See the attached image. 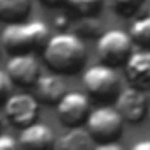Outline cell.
<instances>
[{"label":"cell","instance_id":"1","mask_svg":"<svg viewBox=\"0 0 150 150\" xmlns=\"http://www.w3.org/2000/svg\"><path fill=\"white\" fill-rule=\"evenodd\" d=\"M44 64L57 74H76L87 64V46L78 34L58 32L42 48Z\"/></svg>","mask_w":150,"mask_h":150},{"label":"cell","instance_id":"2","mask_svg":"<svg viewBox=\"0 0 150 150\" xmlns=\"http://www.w3.org/2000/svg\"><path fill=\"white\" fill-rule=\"evenodd\" d=\"M50 27L39 20H25L18 23L6 25L2 32L0 44L6 48L7 53H35L44 48L50 39Z\"/></svg>","mask_w":150,"mask_h":150},{"label":"cell","instance_id":"3","mask_svg":"<svg viewBox=\"0 0 150 150\" xmlns=\"http://www.w3.org/2000/svg\"><path fill=\"white\" fill-rule=\"evenodd\" d=\"M83 87L87 90V96L101 101H111L120 92V76L115 67L99 62L85 69Z\"/></svg>","mask_w":150,"mask_h":150},{"label":"cell","instance_id":"4","mask_svg":"<svg viewBox=\"0 0 150 150\" xmlns=\"http://www.w3.org/2000/svg\"><path fill=\"white\" fill-rule=\"evenodd\" d=\"M87 131L90 132V136L97 141H113L122 134L124 129V118L120 117V113L115 110V106H97L94 110H90L87 120Z\"/></svg>","mask_w":150,"mask_h":150},{"label":"cell","instance_id":"5","mask_svg":"<svg viewBox=\"0 0 150 150\" xmlns=\"http://www.w3.org/2000/svg\"><path fill=\"white\" fill-rule=\"evenodd\" d=\"M132 41L127 32L113 28L106 30L104 34L99 35L97 39V55L103 64H108L111 67L124 65L127 58L131 57L132 50Z\"/></svg>","mask_w":150,"mask_h":150},{"label":"cell","instance_id":"6","mask_svg":"<svg viewBox=\"0 0 150 150\" xmlns=\"http://www.w3.org/2000/svg\"><path fill=\"white\" fill-rule=\"evenodd\" d=\"M2 106H4L2 111L4 118H7L16 127H25L37 120L41 103L35 99V96L28 92H16V94L13 92Z\"/></svg>","mask_w":150,"mask_h":150},{"label":"cell","instance_id":"7","mask_svg":"<svg viewBox=\"0 0 150 150\" xmlns=\"http://www.w3.org/2000/svg\"><path fill=\"white\" fill-rule=\"evenodd\" d=\"M58 120L67 127H76L85 124L90 113V101L88 96L78 90H69L62 96V99L55 104Z\"/></svg>","mask_w":150,"mask_h":150},{"label":"cell","instance_id":"8","mask_svg":"<svg viewBox=\"0 0 150 150\" xmlns=\"http://www.w3.org/2000/svg\"><path fill=\"white\" fill-rule=\"evenodd\" d=\"M115 101H117L115 110L120 113L124 122H129V124H139L141 120H145V117L150 111V104L145 92L136 87H127L120 90Z\"/></svg>","mask_w":150,"mask_h":150},{"label":"cell","instance_id":"9","mask_svg":"<svg viewBox=\"0 0 150 150\" xmlns=\"http://www.w3.org/2000/svg\"><path fill=\"white\" fill-rule=\"evenodd\" d=\"M6 72L13 85L20 88H30L41 76V64L34 53H18L13 55L6 65Z\"/></svg>","mask_w":150,"mask_h":150},{"label":"cell","instance_id":"10","mask_svg":"<svg viewBox=\"0 0 150 150\" xmlns=\"http://www.w3.org/2000/svg\"><path fill=\"white\" fill-rule=\"evenodd\" d=\"M18 143L21 150H55L57 136L48 124L35 120L21 127Z\"/></svg>","mask_w":150,"mask_h":150},{"label":"cell","instance_id":"11","mask_svg":"<svg viewBox=\"0 0 150 150\" xmlns=\"http://www.w3.org/2000/svg\"><path fill=\"white\" fill-rule=\"evenodd\" d=\"M124 67L131 87L150 92V50L132 51Z\"/></svg>","mask_w":150,"mask_h":150},{"label":"cell","instance_id":"12","mask_svg":"<svg viewBox=\"0 0 150 150\" xmlns=\"http://www.w3.org/2000/svg\"><path fill=\"white\" fill-rule=\"evenodd\" d=\"M34 96L42 104H57L62 96L67 92L65 83L57 72H41V76L34 83Z\"/></svg>","mask_w":150,"mask_h":150},{"label":"cell","instance_id":"13","mask_svg":"<svg viewBox=\"0 0 150 150\" xmlns=\"http://www.w3.org/2000/svg\"><path fill=\"white\" fill-rule=\"evenodd\" d=\"M94 145V138L81 125L69 127L58 139L60 150H92Z\"/></svg>","mask_w":150,"mask_h":150},{"label":"cell","instance_id":"14","mask_svg":"<svg viewBox=\"0 0 150 150\" xmlns=\"http://www.w3.org/2000/svg\"><path fill=\"white\" fill-rule=\"evenodd\" d=\"M32 13V0H0V21L9 25L25 21Z\"/></svg>","mask_w":150,"mask_h":150},{"label":"cell","instance_id":"15","mask_svg":"<svg viewBox=\"0 0 150 150\" xmlns=\"http://www.w3.org/2000/svg\"><path fill=\"white\" fill-rule=\"evenodd\" d=\"M127 34H129L132 44L139 46L141 50H150V16L136 18Z\"/></svg>","mask_w":150,"mask_h":150},{"label":"cell","instance_id":"16","mask_svg":"<svg viewBox=\"0 0 150 150\" xmlns=\"http://www.w3.org/2000/svg\"><path fill=\"white\" fill-rule=\"evenodd\" d=\"M64 4L69 7V11L83 18H90L103 9V0H64Z\"/></svg>","mask_w":150,"mask_h":150},{"label":"cell","instance_id":"17","mask_svg":"<svg viewBox=\"0 0 150 150\" xmlns=\"http://www.w3.org/2000/svg\"><path fill=\"white\" fill-rule=\"evenodd\" d=\"M113 13L120 18H132L145 6V0H108Z\"/></svg>","mask_w":150,"mask_h":150},{"label":"cell","instance_id":"18","mask_svg":"<svg viewBox=\"0 0 150 150\" xmlns=\"http://www.w3.org/2000/svg\"><path fill=\"white\" fill-rule=\"evenodd\" d=\"M13 87H14V85H13V81L9 80L7 72L0 69V104H4L6 99L13 94Z\"/></svg>","mask_w":150,"mask_h":150},{"label":"cell","instance_id":"19","mask_svg":"<svg viewBox=\"0 0 150 150\" xmlns=\"http://www.w3.org/2000/svg\"><path fill=\"white\" fill-rule=\"evenodd\" d=\"M0 150H21V148H20V143L11 134L0 132Z\"/></svg>","mask_w":150,"mask_h":150},{"label":"cell","instance_id":"20","mask_svg":"<svg viewBox=\"0 0 150 150\" xmlns=\"http://www.w3.org/2000/svg\"><path fill=\"white\" fill-rule=\"evenodd\" d=\"M92 150H125V148L113 139V141H99L97 145H94Z\"/></svg>","mask_w":150,"mask_h":150},{"label":"cell","instance_id":"21","mask_svg":"<svg viewBox=\"0 0 150 150\" xmlns=\"http://www.w3.org/2000/svg\"><path fill=\"white\" fill-rule=\"evenodd\" d=\"M131 150H150V138L136 141V143L131 146Z\"/></svg>","mask_w":150,"mask_h":150},{"label":"cell","instance_id":"22","mask_svg":"<svg viewBox=\"0 0 150 150\" xmlns=\"http://www.w3.org/2000/svg\"><path fill=\"white\" fill-rule=\"evenodd\" d=\"M41 4L46 7H58L64 4V0H41Z\"/></svg>","mask_w":150,"mask_h":150},{"label":"cell","instance_id":"23","mask_svg":"<svg viewBox=\"0 0 150 150\" xmlns=\"http://www.w3.org/2000/svg\"><path fill=\"white\" fill-rule=\"evenodd\" d=\"M2 127H4V113L0 111V132H2Z\"/></svg>","mask_w":150,"mask_h":150},{"label":"cell","instance_id":"24","mask_svg":"<svg viewBox=\"0 0 150 150\" xmlns=\"http://www.w3.org/2000/svg\"><path fill=\"white\" fill-rule=\"evenodd\" d=\"M0 46H2V44H0Z\"/></svg>","mask_w":150,"mask_h":150},{"label":"cell","instance_id":"25","mask_svg":"<svg viewBox=\"0 0 150 150\" xmlns=\"http://www.w3.org/2000/svg\"><path fill=\"white\" fill-rule=\"evenodd\" d=\"M148 113H150V111H148Z\"/></svg>","mask_w":150,"mask_h":150}]
</instances>
